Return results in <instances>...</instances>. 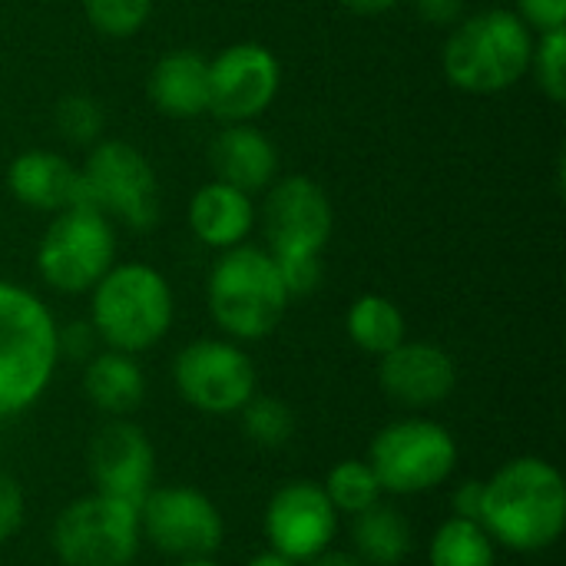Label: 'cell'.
<instances>
[{"label": "cell", "instance_id": "cell-9", "mask_svg": "<svg viewBox=\"0 0 566 566\" xmlns=\"http://www.w3.org/2000/svg\"><path fill=\"white\" fill-rule=\"evenodd\" d=\"M139 544V511L96 491L66 504L50 527V547L63 566H129Z\"/></svg>", "mask_w": 566, "mask_h": 566}, {"label": "cell", "instance_id": "cell-11", "mask_svg": "<svg viewBox=\"0 0 566 566\" xmlns=\"http://www.w3.org/2000/svg\"><path fill=\"white\" fill-rule=\"evenodd\" d=\"M259 216H262V232H265V252L275 262L322 259L335 229L332 199L308 176L275 179L265 189V202Z\"/></svg>", "mask_w": 566, "mask_h": 566}, {"label": "cell", "instance_id": "cell-26", "mask_svg": "<svg viewBox=\"0 0 566 566\" xmlns=\"http://www.w3.org/2000/svg\"><path fill=\"white\" fill-rule=\"evenodd\" d=\"M239 421H242V434L265 451H279L295 438V415L282 398L252 395L249 405L239 411Z\"/></svg>", "mask_w": 566, "mask_h": 566}, {"label": "cell", "instance_id": "cell-7", "mask_svg": "<svg viewBox=\"0 0 566 566\" xmlns=\"http://www.w3.org/2000/svg\"><path fill=\"white\" fill-rule=\"evenodd\" d=\"M83 206L133 232L159 222V179L149 159L123 139H96L80 166Z\"/></svg>", "mask_w": 566, "mask_h": 566}, {"label": "cell", "instance_id": "cell-2", "mask_svg": "<svg viewBox=\"0 0 566 566\" xmlns=\"http://www.w3.org/2000/svg\"><path fill=\"white\" fill-rule=\"evenodd\" d=\"M60 365V325L46 302L0 279V421L30 411Z\"/></svg>", "mask_w": 566, "mask_h": 566}, {"label": "cell", "instance_id": "cell-1", "mask_svg": "<svg viewBox=\"0 0 566 566\" xmlns=\"http://www.w3.org/2000/svg\"><path fill=\"white\" fill-rule=\"evenodd\" d=\"M481 527L514 554H544L566 531L564 474L534 454L514 458L484 481Z\"/></svg>", "mask_w": 566, "mask_h": 566}, {"label": "cell", "instance_id": "cell-5", "mask_svg": "<svg viewBox=\"0 0 566 566\" xmlns=\"http://www.w3.org/2000/svg\"><path fill=\"white\" fill-rule=\"evenodd\" d=\"M172 315L169 279L146 262H116L90 289V325L113 352H149L169 335Z\"/></svg>", "mask_w": 566, "mask_h": 566}, {"label": "cell", "instance_id": "cell-32", "mask_svg": "<svg viewBox=\"0 0 566 566\" xmlns=\"http://www.w3.org/2000/svg\"><path fill=\"white\" fill-rule=\"evenodd\" d=\"M96 332L90 322H73L66 328H60V358H73V361H90L96 352Z\"/></svg>", "mask_w": 566, "mask_h": 566}, {"label": "cell", "instance_id": "cell-21", "mask_svg": "<svg viewBox=\"0 0 566 566\" xmlns=\"http://www.w3.org/2000/svg\"><path fill=\"white\" fill-rule=\"evenodd\" d=\"M83 395L106 418H129L146 401V375L136 355L103 348L83 361Z\"/></svg>", "mask_w": 566, "mask_h": 566}, {"label": "cell", "instance_id": "cell-27", "mask_svg": "<svg viewBox=\"0 0 566 566\" xmlns=\"http://www.w3.org/2000/svg\"><path fill=\"white\" fill-rule=\"evenodd\" d=\"M153 7L156 0H83V13L90 27L113 40L136 36L149 23Z\"/></svg>", "mask_w": 566, "mask_h": 566}, {"label": "cell", "instance_id": "cell-16", "mask_svg": "<svg viewBox=\"0 0 566 566\" xmlns=\"http://www.w3.org/2000/svg\"><path fill=\"white\" fill-rule=\"evenodd\" d=\"M378 385L395 405L424 411L454 395L458 365L441 345L405 338L398 348L378 358Z\"/></svg>", "mask_w": 566, "mask_h": 566}, {"label": "cell", "instance_id": "cell-28", "mask_svg": "<svg viewBox=\"0 0 566 566\" xmlns=\"http://www.w3.org/2000/svg\"><path fill=\"white\" fill-rule=\"evenodd\" d=\"M527 73L534 76L537 90H541L551 103H564L566 99V30H547V33H537Z\"/></svg>", "mask_w": 566, "mask_h": 566}, {"label": "cell", "instance_id": "cell-17", "mask_svg": "<svg viewBox=\"0 0 566 566\" xmlns=\"http://www.w3.org/2000/svg\"><path fill=\"white\" fill-rule=\"evenodd\" d=\"M7 189L20 206L36 212L56 216L70 206H83L80 166L53 149H23L7 169Z\"/></svg>", "mask_w": 566, "mask_h": 566}, {"label": "cell", "instance_id": "cell-13", "mask_svg": "<svg viewBox=\"0 0 566 566\" xmlns=\"http://www.w3.org/2000/svg\"><path fill=\"white\" fill-rule=\"evenodd\" d=\"M282 63L255 40H239L209 60V113L222 123H255L279 96Z\"/></svg>", "mask_w": 566, "mask_h": 566}, {"label": "cell", "instance_id": "cell-24", "mask_svg": "<svg viewBox=\"0 0 566 566\" xmlns=\"http://www.w3.org/2000/svg\"><path fill=\"white\" fill-rule=\"evenodd\" d=\"M431 566H497V544L478 521L448 517L431 544H428Z\"/></svg>", "mask_w": 566, "mask_h": 566}, {"label": "cell", "instance_id": "cell-34", "mask_svg": "<svg viewBox=\"0 0 566 566\" xmlns=\"http://www.w3.org/2000/svg\"><path fill=\"white\" fill-rule=\"evenodd\" d=\"M468 0H415V10L431 27H454L464 17Z\"/></svg>", "mask_w": 566, "mask_h": 566}, {"label": "cell", "instance_id": "cell-23", "mask_svg": "<svg viewBox=\"0 0 566 566\" xmlns=\"http://www.w3.org/2000/svg\"><path fill=\"white\" fill-rule=\"evenodd\" d=\"M345 332L361 352L381 358L408 338V322H405V312L391 298L368 292L348 305Z\"/></svg>", "mask_w": 566, "mask_h": 566}, {"label": "cell", "instance_id": "cell-29", "mask_svg": "<svg viewBox=\"0 0 566 566\" xmlns=\"http://www.w3.org/2000/svg\"><path fill=\"white\" fill-rule=\"evenodd\" d=\"M56 126L66 139L93 146L103 133V109L90 96H66L56 103Z\"/></svg>", "mask_w": 566, "mask_h": 566}, {"label": "cell", "instance_id": "cell-8", "mask_svg": "<svg viewBox=\"0 0 566 566\" xmlns=\"http://www.w3.org/2000/svg\"><path fill=\"white\" fill-rule=\"evenodd\" d=\"M113 265L116 229L90 206H70L56 212L36 245V272L43 285L63 295L90 292Z\"/></svg>", "mask_w": 566, "mask_h": 566}, {"label": "cell", "instance_id": "cell-12", "mask_svg": "<svg viewBox=\"0 0 566 566\" xmlns=\"http://www.w3.org/2000/svg\"><path fill=\"white\" fill-rule=\"evenodd\" d=\"M139 534L159 554L186 560L212 557L226 541V524L219 507L202 491L169 484L153 488L139 504Z\"/></svg>", "mask_w": 566, "mask_h": 566}, {"label": "cell", "instance_id": "cell-33", "mask_svg": "<svg viewBox=\"0 0 566 566\" xmlns=\"http://www.w3.org/2000/svg\"><path fill=\"white\" fill-rule=\"evenodd\" d=\"M481 507H484V481H464L451 494V517L478 521L481 524Z\"/></svg>", "mask_w": 566, "mask_h": 566}, {"label": "cell", "instance_id": "cell-10", "mask_svg": "<svg viewBox=\"0 0 566 566\" xmlns=\"http://www.w3.org/2000/svg\"><path fill=\"white\" fill-rule=\"evenodd\" d=\"M179 398L209 418L239 415L259 388V371L249 352L229 338H199L179 348L172 361Z\"/></svg>", "mask_w": 566, "mask_h": 566}, {"label": "cell", "instance_id": "cell-14", "mask_svg": "<svg viewBox=\"0 0 566 566\" xmlns=\"http://www.w3.org/2000/svg\"><path fill=\"white\" fill-rule=\"evenodd\" d=\"M338 511L332 507L328 494L315 481H289L282 484L262 514V531L269 551L305 564L325 551H332L338 534Z\"/></svg>", "mask_w": 566, "mask_h": 566}, {"label": "cell", "instance_id": "cell-4", "mask_svg": "<svg viewBox=\"0 0 566 566\" xmlns=\"http://www.w3.org/2000/svg\"><path fill=\"white\" fill-rule=\"evenodd\" d=\"M289 289L282 282L279 262L259 245H235L219 252L206 279V305L216 328L229 342H262L269 338L285 312Z\"/></svg>", "mask_w": 566, "mask_h": 566}, {"label": "cell", "instance_id": "cell-36", "mask_svg": "<svg viewBox=\"0 0 566 566\" xmlns=\"http://www.w3.org/2000/svg\"><path fill=\"white\" fill-rule=\"evenodd\" d=\"M305 566H365L355 554H342V551H325L312 560H305Z\"/></svg>", "mask_w": 566, "mask_h": 566}, {"label": "cell", "instance_id": "cell-30", "mask_svg": "<svg viewBox=\"0 0 566 566\" xmlns=\"http://www.w3.org/2000/svg\"><path fill=\"white\" fill-rule=\"evenodd\" d=\"M23 517H27L23 488H20V481L10 471L0 468V544L10 541L23 527Z\"/></svg>", "mask_w": 566, "mask_h": 566}, {"label": "cell", "instance_id": "cell-22", "mask_svg": "<svg viewBox=\"0 0 566 566\" xmlns=\"http://www.w3.org/2000/svg\"><path fill=\"white\" fill-rule=\"evenodd\" d=\"M352 544L355 557L365 566H398L411 554L415 534L401 507L378 501L368 511L355 514Z\"/></svg>", "mask_w": 566, "mask_h": 566}, {"label": "cell", "instance_id": "cell-3", "mask_svg": "<svg viewBox=\"0 0 566 566\" xmlns=\"http://www.w3.org/2000/svg\"><path fill=\"white\" fill-rule=\"evenodd\" d=\"M537 33L507 7L461 17L441 50L444 76L471 96H494L527 76Z\"/></svg>", "mask_w": 566, "mask_h": 566}, {"label": "cell", "instance_id": "cell-37", "mask_svg": "<svg viewBox=\"0 0 566 566\" xmlns=\"http://www.w3.org/2000/svg\"><path fill=\"white\" fill-rule=\"evenodd\" d=\"M245 566H298L295 560H289V557H282V554H275V551H262V554H255L252 560Z\"/></svg>", "mask_w": 566, "mask_h": 566}, {"label": "cell", "instance_id": "cell-15", "mask_svg": "<svg viewBox=\"0 0 566 566\" xmlns=\"http://www.w3.org/2000/svg\"><path fill=\"white\" fill-rule=\"evenodd\" d=\"M86 468L96 494L123 501L139 511L156 488V451L139 424L129 418H109L86 448Z\"/></svg>", "mask_w": 566, "mask_h": 566}, {"label": "cell", "instance_id": "cell-31", "mask_svg": "<svg viewBox=\"0 0 566 566\" xmlns=\"http://www.w3.org/2000/svg\"><path fill=\"white\" fill-rule=\"evenodd\" d=\"M534 33L564 30L566 27V0H517L514 10Z\"/></svg>", "mask_w": 566, "mask_h": 566}, {"label": "cell", "instance_id": "cell-6", "mask_svg": "<svg viewBox=\"0 0 566 566\" xmlns=\"http://www.w3.org/2000/svg\"><path fill=\"white\" fill-rule=\"evenodd\" d=\"M365 461L385 494L418 497L441 488L454 474L458 441L434 418H401L371 438Z\"/></svg>", "mask_w": 566, "mask_h": 566}, {"label": "cell", "instance_id": "cell-25", "mask_svg": "<svg viewBox=\"0 0 566 566\" xmlns=\"http://www.w3.org/2000/svg\"><path fill=\"white\" fill-rule=\"evenodd\" d=\"M322 488H325L332 507H335L338 514H348V517L368 511L371 504H378V501L385 497V491H381L375 471L368 468V461H358V458L338 461V464L328 471V478H325Z\"/></svg>", "mask_w": 566, "mask_h": 566}, {"label": "cell", "instance_id": "cell-35", "mask_svg": "<svg viewBox=\"0 0 566 566\" xmlns=\"http://www.w3.org/2000/svg\"><path fill=\"white\" fill-rule=\"evenodd\" d=\"M345 10H352V13H358V17H381V13H388V10H395L401 0H338Z\"/></svg>", "mask_w": 566, "mask_h": 566}, {"label": "cell", "instance_id": "cell-38", "mask_svg": "<svg viewBox=\"0 0 566 566\" xmlns=\"http://www.w3.org/2000/svg\"><path fill=\"white\" fill-rule=\"evenodd\" d=\"M176 566H219L212 557H186V560H179Z\"/></svg>", "mask_w": 566, "mask_h": 566}, {"label": "cell", "instance_id": "cell-19", "mask_svg": "<svg viewBox=\"0 0 566 566\" xmlns=\"http://www.w3.org/2000/svg\"><path fill=\"white\" fill-rule=\"evenodd\" d=\"M255 219H259V209H255L252 196L222 179L199 186L196 196L189 199V229L202 245H209L216 252L242 245L249 239Z\"/></svg>", "mask_w": 566, "mask_h": 566}, {"label": "cell", "instance_id": "cell-20", "mask_svg": "<svg viewBox=\"0 0 566 566\" xmlns=\"http://www.w3.org/2000/svg\"><path fill=\"white\" fill-rule=\"evenodd\" d=\"M149 103L169 119H196L209 113V60L196 50L163 53L146 80Z\"/></svg>", "mask_w": 566, "mask_h": 566}, {"label": "cell", "instance_id": "cell-18", "mask_svg": "<svg viewBox=\"0 0 566 566\" xmlns=\"http://www.w3.org/2000/svg\"><path fill=\"white\" fill-rule=\"evenodd\" d=\"M209 163L216 179L255 196L275 182L279 149L255 123H226L209 146Z\"/></svg>", "mask_w": 566, "mask_h": 566}]
</instances>
